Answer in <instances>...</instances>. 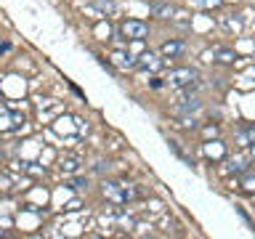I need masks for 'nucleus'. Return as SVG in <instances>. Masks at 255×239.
<instances>
[{
  "instance_id": "nucleus-1",
  "label": "nucleus",
  "mask_w": 255,
  "mask_h": 239,
  "mask_svg": "<svg viewBox=\"0 0 255 239\" xmlns=\"http://www.w3.org/2000/svg\"><path fill=\"white\" fill-rule=\"evenodd\" d=\"M197 80V69H191V67H183V69H173L170 75H167V85H173V88H186L191 85Z\"/></svg>"
},
{
  "instance_id": "nucleus-2",
  "label": "nucleus",
  "mask_w": 255,
  "mask_h": 239,
  "mask_svg": "<svg viewBox=\"0 0 255 239\" xmlns=\"http://www.w3.org/2000/svg\"><path fill=\"white\" fill-rule=\"evenodd\" d=\"M120 35H125V37H130V40H143V37L149 35V24L128 19V21H123V27H120Z\"/></svg>"
},
{
  "instance_id": "nucleus-3",
  "label": "nucleus",
  "mask_w": 255,
  "mask_h": 239,
  "mask_svg": "<svg viewBox=\"0 0 255 239\" xmlns=\"http://www.w3.org/2000/svg\"><path fill=\"white\" fill-rule=\"evenodd\" d=\"M149 11L154 16H159V19H170L175 13V5L167 3V0H149Z\"/></svg>"
},
{
  "instance_id": "nucleus-4",
  "label": "nucleus",
  "mask_w": 255,
  "mask_h": 239,
  "mask_svg": "<svg viewBox=\"0 0 255 239\" xmlns=\"http://www.w3.org/2000/svg\"><path fill=\"white\" fill-rule=\"evenodd\" d=\"M159 53H162V59H175V56L183 53V43L181 40H167V43H162V48H159Z\"/></svg>"
},
{
  "instance_id": "nucleus-5",
  "label": "nucleus",
  "mask_w": 255,
  "mask_h": 239,
  "mask_svg": "<svg viewBox=\"0 0 255 239\" xmlns=\"http://www.w3.org/2000/svg\"><path fill=\"white\" fill-rule=\"evenodd\" d=\"M162 59H157L154 53H141V59L135 61V67H141V69H151V72H157L159 67H162Z\"/></svg>"
},
{
  "instance_id": "nucleus-6",
  "label": "nucleus",
  "mask_w": 255,
  "mask_h": 239,
  "mask_svg": "<svg viewBox=\"0 0 255 239\" xmlns=\"http://www.w3.org/2000/svg\"><path fill=\"white\" fill-rule=\"evenodd\" d=\"M104 194H107L109 199H115V202H125V189L120 186V183L107 181V183H104Z\"/></svg>"
},
{
  "instance_id": "nucleus-7",
  "label": "nucleus",
  "mask_w": 255,
  "mask_h": 239,
  "mask_svg": "<svg viewBox=\"0 0 255 239\" xmlns=\"http://www.w3.org/2000/svg\"><path fill=\"white\" fill-rule=\"evenodd\" d=\"M112 59H115V64H117L120 69H130V67H135L133 56L125 53V51H115V53H112Z\"/></svg>"
},
{
  "instance_id": "nucleus-8",
  "label": "nucleus",
  "mask_w": 255,
  "mask_h": 239,
  "mask_svg": "<svg viewBox=\"0 0 255 239\" xmlns=\"http://www.w3.org/2000/svg\"><path fill=\"white\" fill-rule=\"evenodd\" d=\"M213 56H215V61H221V64H231V61L237 59L231 48H215V51H213Z\"/></svg>"
},
{
  "instance_id": "nucleus-9",
  "label": "nucleus",
  "mask_w": 255,
  "mask_h": 239,
  "mask_svg": "<svg viewBox=\"0 0 255 239\" xmlns=\"http://www.w3.org/2000/svg\"><path fill=\"white\" fill-rule=\"evenodd\" d=\"M199 107H202V104H199L197 99H189L186 104H181V107H175V112H178V115H191V112H197Z\"/></svg>"
},
{
  "instance_id": "nucleus-10",
  "label": "nucleus",
  "mask_w": 255,
  "mask_h": 239,
  "mask_svg": "<svg viewBox=\"0 0 255 239\" xmlns=\"http://www.w3.org/2000/svg\"><path fill=\"white\" fill-rule=\"evenodd\" d=\"M91 3H93L96 8H99V11H101V13H109V16H112V13H115V11H117V5H115V3H112V0H91Z\"/></svg>"
},
{
  "instance_id": "nucleus-11",
  "label": "nucleus",
  "mask_w": 255,
  "mask_h": 239,
  "mask_svg": "<svg viewBox=\"0 0 255 239\" xmlns=\"http://www.w3.org/2000/svg\"><path fill=\"white\" fill-rule=\"evenodd\" d=\"M242 189L245 191H255V175H245V178H242Z\"/></svg>"
},
{
  "instance_id": "nucleus-12",
  "label": "nucleus",
  "mask_w": 255,
  "mask_h": 239,
  "mask_svg": "<svg viewBox=\"0 0 255 239\" xmlns=\"http://www.w3.org/2000/svg\"><path fill=\"white\" fill-rule=\"evenodd\" d=\"M178 125H181V127H197V120H194V117H186V115H181Z\"/></svg>"
},
{
  "instance_id": "nucleus-13",
  "label": "nucleus",
  "mask_w": 255,
  "mask_h": 239,
  "mask_svg": "<svg viewBox=\"0 0 255 239\" xmlns=\"http://www.w3.org/2000/svg\"><path fill=\"white\" fill-rule=\"evenodd\" d=\"M245 167H247L245 162H231V167H229V170H231V173H242Z\"/></svg>"
},
{
  "instance_id": "nucleus-14",
  "label": "nucleus",
  "mask_w": 255,
  "mask_h": 239,
  "mask_svg": "<svg viewBox=\"0 0 255 239\" xmlns=\"http://www.w3.org/2000/svg\"><path fill=\"white\" fill-rule=\"evenodd\" d=\"M83 186H88V181H83V178H75V181H72V189H83Z\"/></svg>"
},
{
  "instance_id": "nucleus-15",
  "label": "nucleus",
  "mask_w": 255,
  "mask_h": 239,
  "mask_svg": "<svg viewBox=\"0 0 255 239\" xmlns=\"http://www.w3.org/2000/svg\"><path fill=\"white\" fill-rule=\"evenodd\" d=\"M245 133H247V138H250V143H253V141H255V125H250Z\"/></svg>"
},
{
  "instance_id": "nucleus-16",
  "label": "nucleus",
  "mask_w": 255,
  "mask_h": 239,
  "mask_svg": "<svg viewBox=\"0 0 255 239\" xmlns=\"http://www.w3.org/2000/svg\"><path fill=\"white\" fill-rule=\"evenodd\" d=\"M215 133H218V127H213V125L205 127V135H207V138H210V135H215Z\"/></svg>"
},
{
  "instance_id": "nucleus-17",
  "label": "nucleus",
  "mask_w": 255,
  "mask_h": 239,
  "mask_svg": "<svg viewBox=\"0 0 255 239\" xmlns=\"http://www.w3.org/2000/svg\"><path fill=\"white\" fill-rule=\"evenodd\" d=\"M253 157H255V141H253Z\"/></svg>"
}]
</instances>
